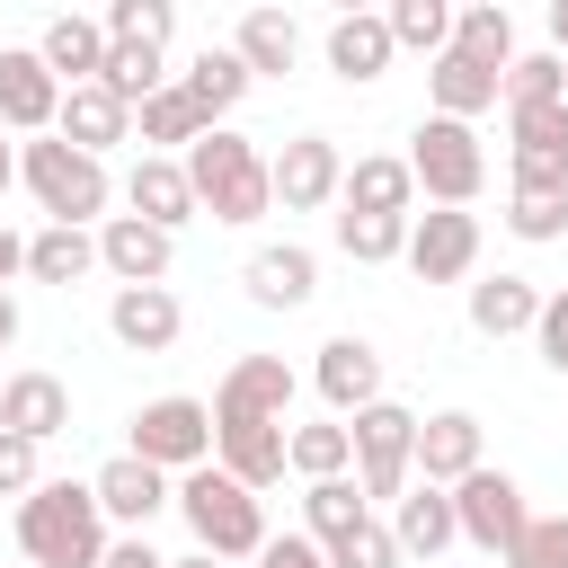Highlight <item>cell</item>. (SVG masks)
Here are the masks:
<instances>
[{
    "label": "cell",
    "instance_id": "cell-56",
    "mask_svg": "<svg viewBox=\"0 0 568 568\" xmlns=\"http://www.w3.org/2000/svg\"><path fill=\"white\" fill-rule=\"evenodd\" d=\"M453 9H506V0H453Z\"/></svg>",
    "mask_w": 568,
    "mask_h": 568
},
{
    "label": "cell",
    "instance_id": "cell-16",
    "mask_svg": "<svg viewBox=\"0 0 568 568\" xmlns=\"http://www.w3.org/2000/svg\"><path fill=\"white\" fill-rule=\"evenodd\" d=\"M293 364L284 355H231V373L213 382V417H293Z\"/></svg>",
    "mask_w": 568,
    "mask_h": 568
},
{
    "label": "cell",
    "instance_id": "cell-46",
    "mask_svg": "<svg viewBox=\"0 0 568 568\" xmlns=\"http://www.w3.org/2000/svg\"><path fill=\"white\" fill-rule=\"evenodd\" d=\"M532 346H541V364L550 373H568V284L559 293H541V311H532V328H524Z\"/></svg>",
    "mask_w": 568,
    "mask_h": 568
},
{
    "label": "cell",
    "instance_id": "cell-14",
    "mask_svg": "<svg viewBox=\"0 0 568 568\" xmlns=\"http://www.w3.org/2000/svg\"><path fill=\"white\" fill-rule=\"evenodd\" d=\"M89 488H98V515H106V524L151 532V515L169 506V488H178V479H169L160 462H142V453H115V462H98V479H89Z\"/></svg>",
    "mask_w": 568,
    "mask_h": 568
},
{
    "label": "cell",
    "instance_id": "cell-21",
    "mask_svg": "<svg viewBox=\"0 0 568 568\" xmlns=\"http://www.w3.org/2000/svg\"><path fill=\"white\" fill-rule=\"evenodd\" d=\"M417 479H435V488H453L470 462H488V426L470 417V408H435V417H417Z\"/></svg>",
    "mask_w": 568,
    "mask_h": 568
},
{
    "label": "cell",
    "instance_id": "cell-13",
    "mask_svg": "<svg viewBox=\"0 0 568 568\" xmlns=\"http://www.w3.org/2000/svg\"><path fill=\"white\" fill-rule=\"evenodd\" d=\"M284 426L293 417H213V462L240 479V488H275L284 479Z\"/></svg>",
    "mask_w": 568,
    "mask_h": 568
},
{
    "label": "cell",
    "instance_id": "cell-9",
    "mask_svg": "<svg viewBox=\"0 0 568 568\" xmlns=\"http://www.w3.org/2000/svg\"><path fill=\"white\" fill-rule=\"evenodd\" d=\"M399 266H408L417 284H470V266H479V213H470V204L408 213V248H399Z\"/></svg>",
    "mask_w": 568,
    "mask_h": 568
},
{
    "label": "cell",
    "instance_id": "cell-54",
    "mask_svg": "<svg viewBox=\"0 0 568 568\" xmlns=\"http://www.w3.org/2000/svg\"><path fill=\"white\" fill-rule=\"evenodd\" d=\"M160 568H222L213 550H186V559H160Z\"/></svg>",
    "mask_w": 568,
    "mask_h": 568
},
{
    "label": "cell",
    "instance_id": "cell-12",
    "mask_svg": "<svg viewBox=\"0 0 568 568\" xmlns=\"http://www.w3.org/2000/svg\"><path fill=\"white\" fill-rule=\"evenodd\" d=\"M311 390L328 399V417H355L364 399H382V346L355 337V328H337L320 346V364H311Z\"/></svg>",
    "mask_w": 568,
    "mask_h": 568
},
{
    "label": "cell",
    "instance_id": "cell-31",
    "mask_svg": "<svg viewBox=\"0 0 568 568\" xmlns=\"http://www.w3.org/2000/svg\"><path fill=\"white\" fill-rule=\"evenodd\" d=\"M532 311H541V284L532 275H479L470 284V328L479 337H524Z\"/></svg>",
    "mask_w": 568,
    "mask_h": 568
},
{
    "label": "cell",
    "instance_id": "cell-35",
    "mask_svg": "<svg viewBox=\"0 0 568 568\" xmlns=\"http://www.w3.org/2000/svg\"><path fill=\"white\" fill-rule=\"evenodd\" d=\"M98 80H106V89L133 106V98H151V89L169 80V44H133V36H106V71H98Z\"/></svg>",
    "mask_w": 568,
    "mask_h": 568
},
{
    "label": "cell",
    "instance_id": "cell-57",
    "mask_svg": "<svg viewBox=\"0 0 568 568\" xmlns=\"http://www.w3.org/2000/svg\"><path fill=\"white\" fill-rule=\"evenodd\" d=\"M0 426H9V417H0Z\"/></svg>",
    "mask_w": 568,
    "mask_h": 568
},
{
    "label": "cell",
    "instance_id": "cell-51",
    "mask_svg": "<svg viewBox=\"0 0 568 568\" xmlns=\"http://www.w3.org/2000/svg\"><path fill=\"white\" fill-rule=\"evenodd\" d=\"M9 346H18V293L0 284V355H9Z\"/></svg>",
    "mask_w": 568,
    "mask_h": 568
},
{
    "label": "cell",
    "instance_id": "cell-42",
    "mask_svg": "<svg viewBox=\"0 0 568 568\" xmlns=\"http://www.w3.org/2000/svg\"><path fill=\"white\" fill-rule=\"evenodd\" d=\"M98 27L106 36H133V44H169L178 36V0H106Z\"/></svg>",
    "mask_w": 568,
    "mask_h": 568
},
{
    "label": "cell",
    "instance_id": "cell-15",
    "mask_svg": "<svg viewBox=\"0 0 568 568\" xmlns=\"http://www.w3.org/2000/svg\"><path fill=\"white\" fill-rule=\"evenodd\" d=\"M106 328H115V346H133V355H169L178 328H186V302H178L169 284H115Z\"/></svg>",
    "mask_w": 568,
    "mask_h": 568
},
{
    "label": "cell",
    "instance_id": "cell-18",
    "mask_svg": "<svg viewBox=\"0 0 568 568\" xmlns=\"http://www.w3.org/2000/svg\"><path fill=\"white\" fill-rule=\"evenodd\" d=\"M53 106H62V80L44 71V53L0 44V124L9 133H53Z\"/></svg>",
    "mask_w": 568,
    "mask_h": 568
},
{
    "label": "cell",
    "instance_id": "cell-49",
    "mask_svg": "<svg viewBox=\"0 0 568 568\" xmlns=\"http://www.w3.org/2000/svg\"><path fill=\"white\" fill-rule=\"evenodd\" d=\"M98 568H160V550H151V532H106Z\"/></svg>",
    "mask_w": 568,
    "mask_h": 568
},
{
    "label": "cell",
    "instance_id": "cell-55",
    "mask_svg": "<svg viewBox=\"0 0 568 568\" xmlns=\"http://www.w3.org/2000/svg\"><path fill=\"white\" fill-rule=\"evenodd\" d=\"M328 9H382V0H328Z\"/></svg>",
    "mask_w": 568,
    "mask_h": 568
},
{
    "label": "cell",
    "instance_id": "cell-5",
    "mask_svg": "<svg viewBox=\"0 0 568 568\" xmlns=\"http://www.w3.org/2000/svg\"><path fill=\"white\" fill-rule=\"evenodd\" d=\"M408 178H417V195L426 204H479V186H488V151H479V124L470 115H417V133H408Z\"/></svg>",
    "mask_w": 568,
    "mask_h": 568
},
{
    "label": "cell",
    "instance_id": "cell-28",
    "mask_svg": "<svg viewBox=\"0 0 568 568\" xmlns=\"http://www.w3.org/2000/svg\"><path fill=\"white\" fill-rule=\"evenodd\" d=\"M36 53H44V71H53L62 89H71V80H98V71H106V27H98V18H71V9H62V18H44Z\"/></svg>",
    "mask_w": 568,
    "mask_h": 568
},
{
    "label": "cell",
    "instance_id": "cell-44",
    "mask_svg": "<svg viewBox=\"0 0 568 568\" xmlns=\"http://www.w3.org/2000/svg\"><path fill=\"white\" fill-rule=\"evenodd\" d=\"M506 568H568V515H532L524 541L506 550Z\"/></svg>",
    "mask_w": 568,
    "mask_h": 568
},
{
    "label": "cell",
    "instance_id": "cell-48",
    "mask_svg": "<svg viewBox=\"0 0 568 568\" xmlns=\"http://www.w3.org/2000/svg\"><path fill=\"white\" fill-rule=\"evenodd\" d=\"M515 186H550V195H568V151H532V142H515Z\"/></svg>",
    "mask_w": 568,
    "mask_h": 568
},
{
    "label": "cell",
    "instance_id": "cell-47",
    "mask_svg": "<svg viewBox=\"0 0 568 568\" xmlns=\"http://www.w3.org/2000/svg\"><path fill=\"white\" fill-rule=\"evenodd\" d=\"M257 568H328V541H311V532H266V541H257Z\"/></svg>",
    "mask_w": 568,
    "mask_h": 568
},
{
    "label": "cell",
    "instance_id": "cell-38",
    "mask_svg": "<svg viewBox=\"0 0 568 568\" xmlns=\"http://www.w3.org/2000/svg\"><path fill=\"white\" fill-rule=\"evenodd\" d=\"M453 53L506 71V62H515V18H506V9H453Z\"/></svg>",
    "mask_w": 568,
    "mask_h": 568
},
{
    "label": "cell",
    "instance_id": "cell-52",
    "mask_svg": "<svg viewBox=\"0 0 568 568\" xmlns=\"http://www.w3.org/2000/svg\"><path fill=\"white\" fill-rule=\"evenodd\" d=\"M18 186V142H9V124H0V195Z\"/></svg>",
    "mask_w": 568,
    "mask_h": 568
},
{
    "label": "cell",
    "instance_id": "cell-1",
    "mask_svg": "<svg viewBox=\"0 0 568 568\" xmlns=\"http://www.w3.org/2000/svg\"><path fill=\"white\" fill-rule=\"evenodd\" d=\"M186 186H195V204L213 213V222H231V231H248V222H266L275 213V186H266V151L248 142V133H231V124H204L186 151Z\"/></svg>",
    "mask_w": 568,
    "mask_h": 568
},
{
    "label": "cell",
    "instance_id": "cell-23",
    "mask_svg": "<svg viewBox=\"0 0 568 568\" xmlns=\"http://www.w3.org/2000/svg\"><path fill=\"white\" fill-rule=\"evenodd\" d=\"M124 204H133L142 222H160V231H178V222L204 213L195 186H186V160H178V151H142V160L124 169Z\"/></svg>",
    "mask_w": 568,
    "mask_h": 568
},
{
    "label": "cell",
    "instance_id": "cell-8",
    "mask_svg": "<svg viewBox=\"0 0 568 568\" xmlns=\"http://www.w3.org/2000/svg\"><path fill=\"white\" fill-rule=\"evenodd\" d=\"M124 453L160 462L169 479H178V470H195V462H213V399H186V390L142 399V408H133V444H124Z\"/></svg>",
    "mask_w": 568,
    "mask_h": 568
},
{
    "label": "cell",
    "instance_id": "cell-40",
    "mask_svg": "<svg viewBox=\"0 0 568 568\" xmlns=\"http://www.w3.org/2000/svg\"><path fill=\"white\" fill-rule=\"evenodd\" d=\"M506 231H515L524 248L568 240V195H550V186H515V195H506Z\"/></svg>",
    "mask_w": 568,
    "mask_h": 568
},
{
    "label": "cell",
    "instance_id": "cell-24",
    "mask_svg": "<svg viewBox=\"0 0 568 568\" xmlns=\"http://www.w3.org/2000/svg\"><path fill=\"white\" fill-rule=\"evenodd\" d=\"M337 204L346 213H417V178H408L399 151H364V160H346Z\"/></svg>",
    "mask_w": 568,
    "mask_h": 568
},
{
    "label": "cell",
    "instance_id": "cell-29",
    "mask_svg": "<svg viewBox=\"0 0 568 568\" xmlns=\"http://www.w3.org/2000/svg\"><path fill=\"white\" fill-rule=\"evenodd\" d=\"M178 89L195 98V115H204V124H222V115H231V106H240V98H248L257 80H248V62H240L231 44H204V53H195V62L178 71Z\"/></svg>",
    "mask_w": 568,
    "mask_h": 568
},
{
    "label": "cell",
    "instance_id": "cell-43",
    "mask_svg": "<svg viewBox=\"0 0 568 568\" xmlns=\"http://www.w3.org/2000/svg\"><path fill=\"white\" fill-rule=\"evenodd\" d=\"M328 568H408V559H399L390 524H382V515H364L355 532H337V541H328Z\"/></svg>",
    "mask_w": 568,
    "mask_h": 568
},
{
    "label": "cell",
    "instance_id": "cell-11",
    "mask_svg": "<svg viewBox=\"0 0 568 568\" xmlns=\"http://www.w3.org/2000/svg\"><path fill=\"white\" fill-rule=\"evenodd\" d=\"M98 266H106L115 284H169L178 231H160V222H142V213H106V222H98Z\"/></svg>",
    "mask_w": 568,
    "mask_h": 568
},
{
    "label": "cell",
    "instance_id": "cell-4",
    "mask_svg": "<svg viewBox=\"0 0 568 568\" xmlns=\"http://www.w3.org/2000/svg\"><path fill=\"white\" fill-rule=\"evenodd\" d=\"M169 506L186 515L195 550H213V559H257V541H266V506H257V488H240L222 462H195V470H178Z\"/></svg>",
    "mask_w": 568,
    "mask_h": 568
},
{
    "label": "cell",
    "instance_id": "cell-34",
    "mask_svg": "<svg viewBox=\"0 0 568 568\" xmlns=\"http://www.w3.org/2000/svg\"><path fill=\"white\" fill-rule=\"evenodd\" d=\"M284 470H302V479L355 470V435H346V417H320V426H284Z\"/></svg>",
    "mask_w": 568,
    "mask_h": 568
},
{
    "label": "cell",
    "instance_id": "cell-2",
    "mask_svg": "<svg viewBox=\"0 0 568 568\" xmlns=\"http://www.w3.org/2000/svg\"><path fill=\"white\" fill-rule=\"evenodd\" d=\"M18 550H27V568H98V550H106L98 488L89 479H36L18 497Z\"/></svg>",
    "mask_w": 568,
    "mask_h": 568
},
{
    "label": "cell",
    "instance_id": "cell-19",
    "mask_svg": "<svg viewBox=\"0 0 568 568\" xmlns=\"http://www.w3.org/2000/svg\"><path fill=\"white\" fill-rule=\"evenodd\" d=\"M53 133L106 160L115 142H133V106H124L106 80H71V89H62V106H53Z\"/></svg>",
    "mask_w": 568,
    "mask_h": 568
},
{
    "label": "cell",
    "instance_id": "cell-53",
    "mask_svg": "<svg viewBox=\"0 0 568 568\" xmlns=\"http://www.w3.org/2000/svg\"><path fill=\"white\" fill-rule=\"evenodd\" d=\"M550 44L568 53V0H550Z\"/></svg>",
    "mask_w": 568,
    "mask_h": 568
},
{
    "label": "cell",
    "instance_id": "cell-3",
    "mask_svg": "<svg viewBox=\"0 0 568 568\" xmlns=\"http://www.w3.org/2000/svg\"><path fill=\"white\" fill-rule=\"evenodd\" d=\"M18 186L36 195L44 222H106V195H115L106 160L80 151V142H62V133H27L18 142Z\"/></svg>",
    "mask_w": 568,
    "mask_h": 568
},
{
    "label": "cell",
    "instance_id": "cell-26",
    "mask_svg": "<svg viewBox=\"0 0 568 568\" xmlns=\"http://www.w3.org/2000/svg\"><path fill=\"white\" fill-rule=\"evenodd\" d=\"M426 106H435V115H470V124H479V115L497 106V71L444 44V53H426Z\"/></svg>",
    "mask_w": 568,
    "mask_h": 568
},
{
    "label": "cell",
    "instance_id": "cell-37",
    "mask_svg": "<svg viewBox=\"0 0 568 568\" xmlns=\"http://www.w3.org/2000/svg\"><path fill=\"white\" fill-rule=\"evenodd\" d=\"M382 18H390L399 53H444L453 44V0H382Z\"/></svg>",
    "mask_w": 568,
    "mask_h": 568
},
{
    "label": "cell",
    "instance_id": "cell-17",
    "mask_svg": "<svg viewBox=\"0 0 568 568\" xmlns=\"http://www.w3.org/2000/svg\"><path fill=\"white\" fill-rule=\"evenodd\" d=\"M390 541H399V559H444L453 541H462V524H453V488H435V479H408L399 497H390Z\"/></svg>",
    "mask_w": 568,
    "mask_h": 568
},
{
    "label": "cell",
    "instance_id": "cell-7",
    "mask_svg": "<svg viewBox=\"0 0 568 568\" xmlns=\"http://www.w3.org/2000/svg\"><path fill=\"white\" fill-rule=\"evenodd\" d=\"M453 524H462V541H470V550L506 559V550L524 541V524H532L524 479H515V470H497V462H470V470L453 479Z\"/></svg>",
    "mask_w": 568,
    "mask_h": 568
},
{
    "label": "cell",
    "instance_id": "cell-36",
    "mask_svg": "<svg viewBox=\"0 0 568 568\" xmlns=\"http://www.w3.org/2000/svg\"><path fill=\"white\" fill-rule=\"evenodd\" d=\"M337 248H346L355 266H390V257L408 248V213H346V204H337Z\"/></svg>",
    "mask_w": 568,
    "mask_h": 568
},
{
    "label": "cell",
    "instance_id": "cell-27",
    "mask_svg": "<svg viewBox=\"0 0 568 568\" xmlns=\"http://www.w3.org/2000/svg\"><path fill=\"white\" fill-rule=\"evenodd\" d=\"M0 417L18 426V435H36V444H53L62 426H71V390H62V373H9L0 382Z\"/></svg>",
    "mask_w": 568,
    "mask_h": 568
},
{
    "label": "cell",
    "instance_id": "cell-50",
    "mask_svg": "<svg viewBox=\"0 0 568 568\" xmlns=\"http://www.w3.org/2000/svg\"><path fill=\"white\" fill-rule=\"evenodd\" d=\"M9 275H27V240L0 222V284H9Z\"/></svg>",
    "mask_w": 568,
    "mask_h": 568
},
{
    "label": "cell",
    "instance_id": "cell-30",
    "mask_svg": "<svg viewBox=\"0 0 568 568\" xmlns=\"http://www.w3.org/2000/svg\"><path fill=\"white\" fill-rule=\"evenodd\" d=\"M27 275L71 293L80 275H98V231H89V222H44V231L27 240Z\"/></svg>",
    "mask_w": 568,
    "mask_h": 568
},
{
    "label": "cell",
    "instance_id": "cell-41",
    "mask_svg": "<svg viewBox=\"0 0 568 568\" xmlns=\"http://www.w3.org/2000/svg\"><path fill=\"white\" fill-rule=\"evenodd\" d=\"M506 142L568 151V98H524V106H506Z\"/></svg>",
    "mask_w": 568,
    "mask_h": 568
},
{
    "label": "cell",
    "instance_id": "cell-33",
    "mask_svg": "<svg viewBox=\"0 0 568 568\" xmlns=\"http://www.w3.org/2000/svg\"><path fill=\"white\" fill-rule=\"evenodd\" d=\"M373 506H364V479L355 470H328V479H302V532L311 541H337V532H355Z\"/></svg>",
    "mask_w": 568,
    "mask_h": 568
},
{
    "label": "cell",
    "instance_id": "cell-45",
    "mask_svg": "<svg viewBox=\"0 0 568 568\" xmlns=\"http://www.w3.org/2000/svg\"><path fill=\"white\" fill-rule=\"evenodd\" d=\"M44 444L36 435H18V426H0V497H27L36 479H44V462H36Z\"/></svg>",
    "mask_w": 568,
    "mask_h": 568
},
{
    "label": "cell",
    "instance_id": "cell-22",
    "mask_svg": "<svg viewBox=\"0 0 568 568\" xmlns=\"http://www.w3.org/2000/svg\"><path fill=\"white\" fill-rule=\"evenodd\" d=\"M320 53H328V71H337L346 89H373L399 44H390V18H382V9H337V27H328Z\"/></svg>",
    "mask_w": 568,
    "mask_h": 568
},
{
    "label": "cell",
    "instance_id": "cell-32",
    "mask_svg": "<svg viewBox=\"0 0 568 568\" xmlns=\"http://www.w3.org/2000/svg\"><path fill=\"white\" fill-rule=\"evenodd\" d=\"M133 133H142V151H186V142L204 133V115H195V98L178 89V71H169L151 98H133Z\"/></svg>",
    "mask_w": 568,
    "mask_h": 568
},
{
    "label": "cell",
    "instance_id": "cell-20",
    "mask_svg": "<svg viewBox=\"0 0 568 568\" xmlns=\"http://www.w3.org/2000/svg\"><path fill=\"white\" fill-rule=\"evenodd\" d=\"M240 284H248L257 311H302V302L320 293V257H311L302 240H266V248H248Z\"/></svg>",
    "mask_w": 568,
    "mask_h": 568
},
{
    "label": "cell",
    "instance_id": "cell-25",
    "mask_svg": "<svg viewBox=\"0 0 568 568\" xmlns=\"http://www.w3.org/2000/svg\"><path fill=\"white\" fill-rule=\"evenodd\" d=\"M231 53L248 62V80H284V71L302 62V27H293V9H275V0H257V9L240 18V36H231Z\"/></svg>",
    "mask_w": 568,
    "mask_h": 568
},
{
    "label": "cell",
    "instance_id": "cell-10",
    "mask_svg": "<svg viewBox=\"0 0 568 568\" xmlns=\"http://www.w3.org/2000/svg\"><path fill=\"white\" fill-rule=\"evenodd\" d=\"M337 178H346V151H337L328 133H293L284 151H266V186H275L284 213H320V204H337Z\"/></svg>",
    "mask_w": 568,
    "mask_h": 568
},
{
    "label": "cell",
    "instance_id": "cell-6",
    "mask_svg": "<svg viewBox=\"0 0 568 568\" xmlns=\"http://www.w3.org/2000/svg\"><path fill=\"white\" fill-rule=\"evenodd\" d=\"M346 435H355V479H364V506H390L408 479H417V408H399L390 390L382 399H364L355 417H346Z\"/></svg>",
    "mask_w": 568,
    "mask_h": 568
},
{
    "label": "cell",
    "instance_id": "cell-39",
    "mask_svg": "<svg viewBox=\"0 0 568 568\" xmlns=\"http://www.w3.org/2000/svg\"><path fill=\"white\" fill-rule=\"evenodd\" d=\"M524 98H568V53L559 44L550 53H515L497 71V106H524Z\"/></svg>",
    "mask_w": 568,
    "mask_h": 568
}]
</instances>
